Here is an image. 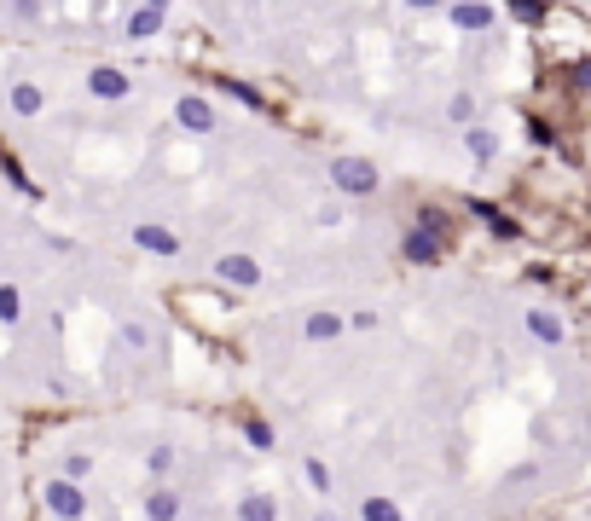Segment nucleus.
Instances as JSON below:
<instances>
[{
  "instance_id": "nucleus-1",
  "label": "nucleus",
  "mask_w": 591,
  "mask_h": 521,
  "mask_svg": "<svg viewBox=\"0 0 591 521\" xmlns=\"http://www.w3.org/2000/svg\"><path fill=\"white\" fill-rule=\"evenodd\" d=\"M435 250H441V243H435V226H429L424 238H417V232L406 238V255H412V260H435Z\"/></svg>"
},
{
  "instance_id": "nucleus-2",
  "label": "nucleus",
  "mask_w": 591,
  "mask_h": 521,
  "mask_svg": "<svg viewBox=\"0 0 591 521\" xmlns=\"http://www.w3.org/2000/svg\"><path fill=\"white\" fill-rule=\"evenodd\" d=\"M337 174H342V185H354V192H365V185H372V174H365V163H342Z\"/></svg>"
},
{
  "instance_id": "nucleus-3",
  "label": "nucleus",
  "mask_w": 591,
  "mask_h": 521,
  "mask_svg": "<svg viewBox=\"0 0 591 521\" xmlns=\"http://www.w3.org/2000/svg\"><path fill=\"white\" fill-rule=\"evenodd\" d=\"M534 330H539L545 342H557V337H562V330H557V319H545V313H534Z\"/></svg>"
},
{
  "instance_id": "nucleus-4",
  "label": "nucleus",
  "mask_w": 591,
  "mask_h": 521,
  "mask_svg": "<svg viewBox=\"0 0 591 521\" xmlns=\"http://www.w3.org/2000/svg\"><path fill=\"white\" fill-rule=\"evenodd\" d=\"M516 12H522V18H539V0H510Z\"/></svg>"
},
{
  "instance_id": "nucleus-5",
  "label": "nucleus",
  "mask_w": 591,
  "mask_h": 521,
  "mask_svg": "<svg viewBox=\"0 0 591 521\" xmlns=\"http://www.w3.org/2000/svg\"><path fill=\"white\" fill-rule=\"evenodd\" d=\"M580 87H591V58H586V64H580Z\"/></svg>"
},
{
  "instance_id": "nucleus-6",
  "label": "nucleus",
  "mask_w": 591,
  "mask_h": 521,
  "mask_svg": "<svg viewBox=\"0 0 591 521\" xmlns=\"http://www.w3.org/2000/svg\"><path fill=\"white\" fill-rule=\"evenodd\" d=\"M424 6H429V0H424Z\"/></svg>"
}]
</instances>
